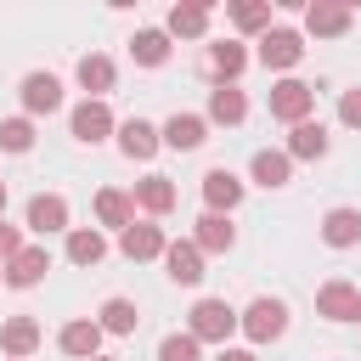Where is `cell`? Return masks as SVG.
Here are the masks:
<instances>
[{
	"mask_svg": "<svg viewBox=\"0 0 361 361\" xmlns=\"http://www.w3.org/2000/svg\"><path fill=\"white\" fill-rule=\"evenodd\" d=\"M243 322H237V310L226 305V299H197L192 305V322H186V333L197 338V344H220L226 350V338L237 333Z\"/></svg>",
	"mask_w": 361,
	"mask_h": 361,
	"instance_id": "6da1fadb",
	"label": "cell"
},
{
	"mask_svg": "<svg viewBox=\"0 0 361 361\" xmlns=\"http://www.w3.org/2000/svg\"><path fill=\"white\" fill-rule=\"evenodd\" d=\"M316 113V85H305V79H276L271 85V118H282L288 130L293 124H305Z\"/></svg>",
	"mask_w": 361,
	"mask_h": 361,
	"instance_id": "7a4b0ae2",
	"label": "cell"
},
{
	"mask_svg": "<svg viewBox=\"0 0 361 361\" xmlns=\"http://www.w3.org/2000/svg\"><path fill=\"white\" fill-rule=\"evenodd\" d=\"M237 322H243V338H248V344H271V338L288 333V305H282V299H254Z\"/></svg>",
	"mask_w": 361,
	"mask_h": 361,
	"instance_id": "3957f363",
	"label": "cell"
},
{
	"mask_svg": "<svg viewBox=\"0 0 361 361\" xmlns=\"http://www.w3.org/2000/svg\"><path fill=\"white\" fill-rule=\"evenodd\" d=\"M68 130H73L79 147H96V141H107L118 124H113V107H107V102H90V96H85V102L68 113Z\"/></svg>",
	"mask_w": 361,
	"mask_h": 361,
	"instance_id": "277c9868",
	"label": "cell"
},
{
	"mask_svg": "<svg viewBox=\"0 0 361 361\" xmlns=\"http://www.w3.org/2000/svg\"><path fill=\"white\" fill-rule=\"evenodd\" d=\"M316 316H327V322H361V288L344 282V276L322 282L316 288Z\"/></svg>",
	"mask_w": 361,
	"mask_h": 361,
	"instance_id": "5b68a950",
	"label": "cell"
},
{
	"mask_svg": "<svg viewBox=\"0 0 361 361\" xmlns=\"http://www.w3.org/2000/svg\"><path fill=\"white\" fill-rule=\"evenodd\" d=\"M265 68H276V73H288V68H299V56H305V34L299 28H271V34H259V51H254Z\"/></svg>",
	"mask_w": 361,
	"mask_h": 361,
	"instance_id": "8992f818",
	"label": "cell"
},
{
	"mask_svg": "<svg viewBox=\"0 0 361 361\" xmlns=\"http://www.w3.org/2000/svg\"><path fill=\"white\" fill-rule=\"evenodd\" d=\"M23 220H28V231H34V237H51V231H73V226H68V197H62V192H34Z\"/></svg>",
	"mask_w": 361,
	"mask_h": 361,
	"instance_id": "52a82bcc",
	"label": "cell"
},
{
	"mask_svg": "<svg viewBox=\"0 0 361 361\" xmlns=\"http://www.w3.org/2000/svg\"><path fill=\"white\" fill-rule=\"evenodd\" d=\"M45 271H51V254H45V243H28L23 254H11V259L0 265V276H6L11 288H39V282H45Z\"/></svg>",
	"mask_w": 361,
	"mask_h": 361,
	"instance_id": "ba28073f",
	"label": "cell"
},
{
	"mask_svg": "<svg viewBox=\"0 0 361 361\" xmlns=\"http://www.w3.org/2000/svg\"><path fill=\"white\" fill-rule=\"evenodd\" d=\"M164 248H169L164 226L135 220V226H124V231H118V254H124V259H164Z\"/></svg>",
	"mask_w": 361,
	"mask_h": 361,
	"instance_id": "9c48e42d",
	"label": "cell"
},
{
	"mask_svg": "<svg viewBox=\"0 0 361 361\" xmlns=\"http://www.w3.org/2000/svg\"><path fill=\"white\" fill-rule=\"evenodd\" d=\"M164 271H169V282H180V288H197V282H203V248H197L192 237L169 243V248H164Z\"/></svg>",
	"mask_w": 361,
	"mask_h": 361,
	"instance_id": "30bf717a",
	"label": "cell"
},
{
	"mask_svg": "<svg viewBox=\"0 0 361 361\" xmlns=\"http://www.w3.org/2000/svg\"><path fill=\"white\" fill-rule=\"evenodd\" d=\"M350 23H355L350 6H333V0L305 6V34H316V39H338V34H350Z\"/></svg>",
	"mask_w": 361,
	"mask_h": 361,
	"instance_id": "8fae6325",
	"label": "cell"
},
{
	"mask_svg": "<svg viewBox=\"0 0 361 361\" xmlns=\"http://www.w3.org/2000/svg\"><path fill=\"white\" fill-rule=\"evenodd\" d=\"M39 338H45V333H39L34 316H6V322H0V350H6L11 361H28V355L39 350Z\"/></svg>",
	"mask_w": 361,
	"mask_h": 361,
	"instance_id": "7c38bea8",
	"label": "cell"
},
{
	"mask_svg": "<svg viewBox=\"0 0 361 361\" xmlns=\"http://www.w3.org/2000/svg\"><path fill=\"white\" fill-rule=\"evenodd\" d=\"M17 96H23V113H28V118H34V113H56V107H62V79H56V73H28Z\"/></svg>",
	"mask_w": 361,
	"mask_h": 361,
	"instance_id": "4fadbf2b",
	"label": "cell"
},
{
	"mask_svg": "<svg viewBox=\"0 0 361 361\" xmlns=\"http://www.w3.org/2000/svg\"><path fill=\"white\" fill-rule=\"evenodd\" d=\"M327 147H333V141H327V124H322V118H305V124H293V130H288V147H282V152H288V158L316 164V158H327Z\"/></svg>",
	"mask_w": 361,
	"mask_h": 361,
	"instance_id": "5bb4252c",
	"label": "cell"
},
{
	"mask_svg": "<svg viewBox=\"0 0 361 361\" xmlns=\"http://www.w3.org/2000/svg\"><path fill=\"white\" fill-rule=\"evenodd\" d=\"M56 344H62V355H73V361H96V355H102V327H96L90 316H79V322H68V327L56 333Z\"/></svg>",
	"mask_w": 361,
	"mask_h": 361,
	"instance_id": "9a60e30c",
	"label": "cell"
},
{
	"mask_svg": "<svg viewBox=\"0 0 361 361\" xmlns=\"http://www.w3.org/2000/svg\"><path fill=\"white\" fill-rule=\"evenodd\" d=\"M203 141H209V118L203 113H175L164 124V147H175V152H197Z\"/></svg>",
	"mask_w": 361,
	"mask_h": 361,
	"instance_id": "2e32d148",
	"label": "cell"
},
{
	"mask_svg": "<svg viewBox=\"0 0 361 361\" xmlns=\"http://www.w3.org/2000/svg\"><path fill=\"white\" fill-rule=\"evenodd\" d=\"M164 147V130L158 124H147V118H124L118 124V152L124 158H152Z\"/></svg>",
	"mask_w": 361,
	"mask_h": 361,
	"instance_id": "e0dca14e",
	"label": "cell"
},
{
	"mask_svg": "<svg viewBox=\"0 0 361 361\" xmlns=\"http://www.w3.org/2000/svg\"><path fill=\"white\" fill-rule=\"evenodd\" d=\"M203 203H209V214H231L243 203V180L231 169H209L203 175Z\"/></svg>",
	"mask_w": 361,
	"mask_h": 361,
	"instance_id": "ac0fdd59",
	"label": "cell"
},
{
	"mask_svg": "<svg viewBox=\"0 0 361 361\" xmlns=\"http://www.w3.org/2000/svg\"><path fill=\"white\" fill-rule=\"evenodd\" d=\"M248 62H254V56H248V45H237V39L209 45V73H214V85H237V73H243Z\"/></svg>",
	"mask_w": 361,
	"mask_h": 361,
	"instance_id": "d6986e66",
	"label": "cell"
},
{
	"mask_svg": "<svg viewBox=\"0 0 361 361\" xmlns=\"http://www.w3.org/2000/svg\"><path fill=\"white\" fill-rule=\"evenodd\" d=\"M322 243L327 248H355L361 243V209H327L322 214Z\"/></svg>",
	"mask_w": 361,
	"mask_h": 361,
	"instance_id": "ffe728a7",
	"label": "cell"
},
{
	"mask_svg": "<svg viewBox=\"0 0 361 361\" xmlns=\"http://www.w3.org/2000/svg\"><path fill=\"white\" fill-rule=\"evenodd\" d=\"M113 79H118V68H113V56H102V51H90V56H79V85H85V96H90V102H102V96L113 90Z\"/></svg>",
	"mask_w": 361,
	"mask_h": 361,
	"instance_id": "44dd1931",
	"label": "cell"
},
{
	"mask_svg": "<svg viewBox=\"0 0 361 361\" xmlns=\"http://www.w3.org/2000/svg\"><path fill=\"white\" fill-rule=\"evenodd\" d=\"M248 175H254L265 192H276V186H288V180H293V158H288V152L259 147V152H254V164H248Z\"/></svg>",
	"mask_w": 361,
	"mask_h": 361,
	"instance_id": "7402d4cb",
	"label": "cell"
},
{
	"mask_svg": "<svg viewBox=\"0 0 361 361\" xmlns=\"http://www.w3.org/2000/svg\"><path fill=\"white\" fill-rule=\"evenodd\" d=\"M192 243H197L203 254H231V243H237L231 214H203V220H197V231H192Z\"/></svg>",
	"mask_w": 361,
	"mask_h": 361,
	"instance_id": "603a6c76",
	"label": "cell"
},
{
	"mask_svg": "<svg viewBox=\"0 0 361 361\" xmlns=\"http://www.w3.org/2000/svg\"><path fill=\"white\" fill-rule=\"evenodd\" d=\"M135 322H141V310H135V299H124V293L102 299V310H96V327H102V333H113V338L135 333Z\"/></svg>",
	"mask_w": 361,
	"mask_h": 361,
	"instance_id": "cb8c5ba5",
	"label": "cell"
},
{
	"mask_svg": "<svg viewBox=\"0 0 361 361\" xmlns=\"http://www.w3.org/2000/svg\"><path fill=\"white\" fill-rule=\"evenodd\" d=\"M130 56H135V68H164L169 62V28H135Z\"/></svg>",
	"mask_w": 361,
	"mask_h": 361,
	"instance_id": "d4e9b609",
	"label": "cell"
},
{
	"mask_svg": "<svg viewBox=\"0 0 361 361\" xmlns=\"http://www.w3.org/2000/svg\"><path fill=\"white\" fill-rule=\"evenodd\" d=\"M248 118V96L237 85H214L209 90V124H243Z\"/></svg>",
	"mask_w": 361,
	"mask_h": 361,
	"instance_id": "484cf974",
	"label": "cell"
},
{
	"mask_svg": "<svg viewBox=\"0 0 361 361\" xmlns=\"http://www.w3.org/2000/svg\"><path fill=\"white\" fill-rule=\"evenodd\" d=\"M135 209H147V214H169L175 209V180L169 175H147V180H135Z\"/></svg>",
	"mask_w": 361,
	"mask_h": 361,
	"instance_id": "4316f807",
	"label": "cell"
},
{
	"mask_svg": "<svg viewBox=\"0 0 361 361\" xmlns=\"http://www.w3.org/2000/svg\"><path fill=\"white\" fill-rule=\"evenodd\" d=\"M96 220H102V226H118V231L135 226V197L118 192V186H102V192H96Z\"/></svg>",
	"mask_w": 361,
	"mask_h": 361,
	"instance_id": "83f0119b",
	"label": "cell"
},
{
	"mask_svg": "<svg viewBox=\"0 0 361 361\" xmlns=\"http://www.w3.org/2000/svg\"><path fill=\"white\" fill-rule=\"evenodd\" d=\"M209 34V6L186 0V6H169V39H203Z\"/></svg>",
	"mask_w": 361,
	"mask_h": 361,
	"instance_id": "f1b7e54d",
	"label": "cell"
},
{
	"mask_svg": "<svg viewBox=\"0 0 361 361\" xmlns=\"http://www.w3.org/2000/svg\"><path fill=\"white\" fill-rule=\"evenodd\" d=\"M68 259H73V265H102V259H107V237H102L96 226H73V231H68Z\"/></svg>",
	"mask_w": 361,
	"mask_h": 361,
	"instance_id": "f546056e",
	"label": "cell"
},
{
	"mask_svg": "<svg viewBox=\"0 0 361 361\" xmlns=\"http://www.w3.org/2000/svg\"><path fill=\"white\" fill-rule=\"evenodd\" d=\"M226 17H231L237 34H271V6L265 0H237V6H226Z\"/></svg>",
	"mask_w": 361,
	"mask_h": 361,
	"instance_id": "4dcf8cb0",
	"label": "cell"
},
{
	"mask_svg": "<svg viewBox=\"0 0 361 361\" xmlns=\"http://www.w3.org/2000/svg\"><path fill=\"white\" fill-rule=\"evenodd\" d=\"M0 147L6 152H28L34 147V118H0Z\"/></svg>",
	"mask_w": 361,
	"mask_h": 361,
	"instance_id": "1f68e13d",
	"label": "cell"
},
{
	"mask_svg": "<svg viewBox=\"0 0 361 361\" xmlns=\"http://www.w3.org/2000/svg\"><path fill=\"white\" fill-rule=\"evenodd\" d=\"M158 361H203V344H197L192 333H169V338L158 344Z\"/></svg>",
	"mask_w": 361,
	"mask_h": 361,
	"instance_id": "d6a6232c",
	"label": "cell"
},
{
	"mask_svg": "<svg viewBox=\"0 0 361 361\" xmlns=\"http://www.w3.org/2000/svg\"><path fill=\"white\" fill-rule=\"evenodd\" d=\"M338 118H344L350 130H361V90H344V96H338Z\"/></svg>",
	"mask_w": 361,
	"mask_h": 361,
	"instance_id": "836d02e7",
	"label": "cell"
},
{
	"mask_svg": "<svg viewBox=\"0 0 361 361\" xmlns=\"http://www.w3.org/2000/svg\"><path fill=\"white\" fill-rule=\"evenodd\" d=\"M23 248H28V243H23V231H17V226H6V220H0V265H6V259H11V254H23Z\"/></svg>",
	"mask_w": 361,
	"mask_h": 361,
	"instance_id": "e575fe53",
	"label": "cell"
},
{
	"mask_svg": "<svg viewBox=\"0 0 361 361\" xmlns=\"http://www.w3.org/2000/svg\"><path fill=\"white\" fill-rule=\"evenodd\" d=\"M214 361H259V355H254V350H231V344H226V350H220Z\"/></svg>",
	"mask_w": 361,
	"mask_h": 361,
	"instance_id": "d590c367",
	"label": "cell"
},
{
	"mask_svg": "<svg viewBox=\"0 0 361 361\" xmlns=\"http://www.w3.org/2000/svg\"><path fill=\"white\" fill-rule=\"evenodd\" d=\"M0 220H6V180H0Z\"/></svg>",
	"mask_w": 361,
	"mask_h": 361,
	"instance_id": "8d00e7d4",
	"label": "cell"
},
{
	"mask_svg": "<svg viewBox=\"0 0 361 361\" xmlns=\"http://www.w3.org/2000/svg\"><path fill=\"white\" fill-rule=\"evenodd\" d=\"M96 361H113V355H96Z\"/></svg>",
	"mask_w": 361,
	"mask_h": 361,
	"instance_id": "74e56055",
	"label": "cell"
}]
</instances>
